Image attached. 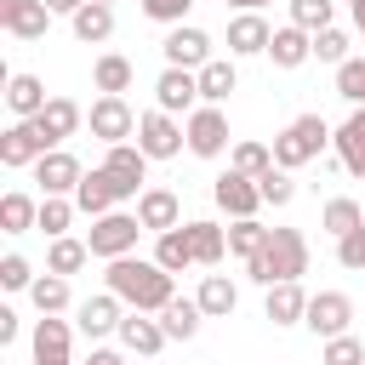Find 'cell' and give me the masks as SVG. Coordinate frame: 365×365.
Instances as JSON below:
<instances>
[{"mask_svg":"<svg viewBox=\"0 0 365 365\" xmlns=\"http://www.w3.org/2000/svg\"><path fill=\"white\" fill-rule=\"evenodd\" d=\"M108 291H114L125 308H137V314H165V302L177 297V291H171V274H165L160 262H143V257L108 262Z\"/></svg>","mask_w":365,"mask_h":365,"instance_id":"cell-1","label":"cell"},{"mask_svg":"<svg viewBox=\"0 0 365 365\" xmlns=\"http://www.w3.org/2000/svg\"><path fill=\"white\" fill-rule=\"evenodd\" d=\"M245 274H251L257 285H285V279H302V274H308V240H302L297 228H274V234H268V245L245 262Z\"/></svg>","mask_w":365,"mask_h":365,"instance_id":"cell-2","label":"cell"},{"mask_svg":"<svg viewBox=\"0 0 365 365\" xmlns=\"http://www.w3.org/2000/svg\"><path fill=\"white\" fill-rule=\"evenodd\" d=\"M325 143H331V125H325L319 114H297V120L274 137V165H279V171H297V165L319 160Z\"/></svg>","mask_w":365,"mask_h":365,"instance_id":"cell-3","label":"cell"},{"mask_svg":"<svg viewBox=\"0 0 365 365\" xmlns=\"http://www.w3.org/2000/svg\"><path fill=\"white\" fill-rule=\"evenodd\" d=\"M137 234H143V222H137L131 211H108V217H91L86 245H91V257L120 262V257H131V251H137Z\"/></svg>","mask_w":365,"mask_h":365,"instance_id":"cell-4","label":"cell"},{"mask_svg":"<svg viewBox=\"0 0 365 365\" xmlns=\"http://www.w3.org/2000/svg\"><path fill=\"white\" fill-rule=\"evenodd\" d=\"M137 120H143V114H131V103H125V97H97V103H91V114H86L91 137H97V143H108V148H114V143H125V137H137Z\"/></svg>","mask_w":365,"mask_h":365,"instance_id":"cell-5","label":"cell"},{"mask_svg":"<svg viewBox=\"0 0 365 365\" xmlns=\"http://www.w3.org/2000/svg\"><path fill=\"white\" fill-rule=\"evenodd\" d=\"M182 143H188V131H182L165 108H148V114L137 120V148H143L148 160H171V154H182Z\"/></svg>","mask_w":365,"mask_h":365,"instance_id":"cell-6","label":"cell"},{"mask_svg":"<svg viewBox=\"0 0 365 365\" xmlns=\"http://www.w3.org/2000/svg\"><path fill=\"white\" fill-rule=\"evenodd\" d=\"M160 51H165V68H205L211 63V34L205 29H194V23H177L165 40H160Z\"/></svg>","mask_w":365,"mask_h":365,"instance_id":"cell-7","label":"cell"},{"mask_svg":"<svg viewBox=\"0 0 365 365\" xmlns=\"http://www.w3.org/2000/svg\"><path fill=\"white\" fill-rule=\"evenodd\" d=\"M46 154H51V143L40 137V125H34V120H17V125H6V131H0V165H11V171L40 165Z\"/></svg>","mask_w":365,"mask_h":365,"instance_id":"cell-8","label":"cell"},{"mask_svg":"<svg viewBox=\"0 0 365 365\" xmlns=\"http://www.w3.org/2000/svg\"><path fill=\"white\" fill-rule=\"evenodd\" d=\"M131 194H137V188H125L108 165H97V171H86V182L74 188V205L91 211V217H108V211H114L120 200H131Z\"/></svg>","mask_w":365,"mask_h":365,"instance_id":"cell-9","label":"cell"},{"mask_svg":"<svg viewBox=\"0 0 365 365\" xmlns=\"http://www.w3.org/2000/svg\"><path fill=\"white\" fill-rule=\"evenodd\" d=\"M182 131H188V148H194L200 160H217V154L228 148V114H222V108H211V103H205V108H194Z\"/></svg>","mask_w":365,"mask_h":365,"instance_id":"cell-10","label":"cell"},{"mask_svg":"<svg viewBox=\"0 0 365 365\" xmlns=\"http://www.w3.org/2000/svg\"><path fill=\"white\" fill-rule=\"evenodd\" d=\"M348 319H354V302H348L342 291L308 297V319H302V325H308L314 336H325V342H331V336H348Z\"/></svg>","mask_w":365,"mask_h":365,"instance_id":"cell-11","label":"cell"},{"mask_svg":"<svg viewBox=\"0 0 365 365\" xmlns=\"http://www.w3.org/2000/svg\"><path fill=\"white\" fill-rule=\"evenodd\" d=\"M34 182H40L51 200H63V194H74V188L86 182V171H80V160H74L68 148H51V154L34 165Z\"/></svg>","mask_w":365,"mask_h":365,"instance_id":"cell-12","label":"cell"},{"mask_svg":"<svg viewBox=\"0 0 365 365\" xmlns=\"http://www.w3.org/2000/svg\"><path fill=\"white\" fill-rule=\"evenodd\" d=\"M211 194H217V205H222L234 222H240V217H257V205H262V188H257V177H240L234 165L217 177V188H211Z\"/></svg>","mask_w":365,"mask_h":365,"instance_id":"cell-13","label":"cell"},{"mask_svg":"<svg viewBox=\"0 0 365 365\" xmlns=\"http://www.w3.org/2000/svg\"><path fill=\"white\" fill-rule=\"evenodd\" d=\"M137 222L148 234H171V228H182V200L171 188H143L137 194Z\"/></svg>","mask_w":365,"mask_h":365,"instance_id":"cell-14","label":"cell"},{"mask_svg":"<svg viewBox=\"0 0 365 365\" xmlns=\"http://www.w3.org/2000/svg\"><path fill=\"white\" fill-rule=\"evenodd\" d=\"M51 23V6L46 0H0V29L17 34V40H40Z\"/></svg>","mask_w":365,"mask_h":365,"instance_id":"cell-15","label":"cell"},{"mask_svg":"<svg viewBox=\"0 0 365 365\" xmlns=\"http://www.w3.org/2000/svg\"><path fill=\"white\" fill-rule=\"evenodd\" d=\"M194 97H200V74H194V68H165V74L154 80V103H160L165 114H188Z\"/></svg>","mask_w":365,"mask_h":365,"instance_id":"cell-16","label":"cell"},{"mask_svg":"<svg viewBox=\"0 0 365 365\" xmlns=\"http://www.w3.org/2000/svg\"><path fill=\"white\" fill-rule=\"evenodd\" d=\"M80 120H86V108H80L74 97H51V103L40 108V120H34V125H40V137H46L51 148H63V137H74V131H80Z\"/></svg>","mask_w":365,"mask_h":365,"instance_id":"cell-17","label":"cell"},{"mask_svg":"<svg viewBox=\"0 0 365 365\" xmlns=\"http://www.w3.org/2000/svg\"><path fill=\"white\" fill-rule=\"evenodd\" d=\"M268 57H274V68H302V63L314 57V34H308V29H297V23H285V29H274Z\"/></svg>","mask_w":365,"mask_h":365,"instance_id":"cell-18","label":"cell"},{"mask_svg":"<svg viewBox=\"0 0 365 365\" xmlns=\"http://www.w3.org/2000/svg\"><path fill=\"white\" fill-rule=\"evenodd\" d=\"M262 314H268L274 325H302V319H308V291H302L297 279H285V285H268V302H262Z\"/></svg>","mask_w":365,"mask_h":365,"instance_id":"cell-19","label":"cell"},{"mask_svg":"<svg viewBox=\"0 0 365 365\" xmlns=\"http://www.w3.org/2000/svg\"><path fill=\"white\" fill-rule=\"evenodd\" d=\"M120 342H125L131 354H143V359H154V354H160V348H165L171 336H165V325H154L148 314H137V308H131V314L120 319Z\"/></svg>","mask_w":365,"mask_h":365,"instance_id":"cell-20","label":"cell"},{"mask_svg":"<svg viewBox=\"0 0 365 365\" xmlns=\"http://www.w3.org/2000/svg\"><path fill=\"white\" fill-rule=\"evenodd\" d=\"M268 40H274V29H268L257 11H240V17L228 23V51H234V57H257V51H268Z\"/></svg>","mask_w":365,"mask_h":365,"instance_id":"cell-21","label":"cell"},{"mask_svg":"<svg viewBox=\"0 0 365 365\" xmlns=\"http://www.w3.org/2000/svg\"><path fill=\"white\" fill-rule=\"evenodd\" d=\"M331 143H336V160H342V171L365 177V108H354V114L342 120V131H336Z\"/></svg>","mask_w":365,"mask_h":365,"instance_id":"cell-22","label":"cell"},{"mask_svg":"<svg viewBox=\"0 0 365 365\" xmlns=\"http://www.w3.org/2000/svg\"><path fill=\"white\" fill-rule=\"evenodd\" d=\"M46 103H51V97H46V86H40L34 74H11V80H6V108H11L17 120H40Z\"/></svg>","mask_w":365,"mask_h":365,"instance_id":"cell-23","label":"cell"},{"mask_svg":"<svg viewBox=\"0 0 365 365\" xmlns=\"http://www.w3.org/2000/svg\"><path fill=\"white\" fill-rule=\"evenodd\" d=\"M120 319H125V314H120V297H114V291L80 302V331H86V336H108V331H120Z\"/></svg>","mask_w":365,"mask_h":365,"instance_id":"cell-24","label":"cell"},{"mask_svg":"<svg viewBox=\"0 0 365 365\" xmlns=\"http://www.w3.org/2000/svg\"><path fill=\"white\" fill-rule=\"evenodd\" d=\"M68 359V325L57 314H40L34 325V365H63Z\"/></svg>","mask_w":365,"mask_h":365,"instance_id":"cell-25","label":"cell"},{"mask_svg":"<svg viewBox=\"0 0 365 365\" xmlns=\"http://www.w3.org/2000/svg\"><path fill=\"white\" fill-rule=\"evenodd\" d=\"M194 302H200V314H205V319H228V314L240 308V291L228 285V274H205Z\"/></svg>","mask_w":365,"mask_h":365,"instance_id":"cell-26","label":"cell"},{"mask_svg":"<svg viewBox=\"0 0 365 365\" xmlns=\"http://www.w3.org/2000/svg\"><path fill=\"white\" fill-rule=\"evenodd\" d=\"M103 165H108V171H114L125 188H143V182H148V154H143L137 143H114Z\"/></svg>","mask_w":365,"mask_h":365,"instance_id":"cell-27","label":"cell"},{"mask_svg":"<svg viewBox=\"0 0 365 365\" xmlns=\"http://www.w3.org/2000/svg\"><path fill=\"white\" fill-rule=\"evenodd\" d=\"M114 34V6H97V0H86L80 11H74V40H86V46H103Z\"/></svg>","mask_w":365,"mask_h":365,"instance_id":"cell-28","label":"cell"},{"mask_svg":"<svg viewBox=\"0 0 365 365\" xmlns=\"http://www.w3.org/2000/svg\"><path fill=\"white\" fill-rule=\"evenodd\" d=\"M131 57H120V51H103L97 57V68H91V80H97V91L103 97H120V91H131Z\"/></svg>","mask_w":365,"mask_h":365,"instance_id":"cell-29","label":"cell"},{"mask_svg":"<svg viewBox=\"0 0 365 365\" xmlns=\"http://www.w3.org/2000/svg\"><path fill=\"white\" fill-rule=\"evenodd\" d=\"M200 319H205V314H200V302H194V297H171V302H165V314H160V325H165V336H171V342H188V336L200 331Z\"/></svg>","mask_w":365,"mask_h":365,"instance_id":"cell-30","label":"cell"},{"mask_svg":"<svg viewBox=\"0 0 365 365\" xmlns=\"http://www.w3.org/2000/svg\"><path fill=\"white\" fill-rule=\"evenodd\" d=\"M240 86V74H234V63L228 57H211L205 68H200V97L217 108V103H228V91Z\"/></svg>","mask_w":365,"mask_h":365,"instance_id":"cell-31","label":"cell"},{"mask_svg":"<svg viewBox=\"0 0 365 365\" xmlns=\"http://www.w3.org/2000/svg\"><path fill=\"white\" fill-rule=\"evenodd\" d=\"M188 228V245H194V262H222V251H228V228H217V222H182Z\"/></svg>","mask_w":365,"mask_h":365,"instance_id":"cell-32","label":"cell"},{"mask_svg":"<svg viewBox=\"0 0 365 365\" xmlns=\"http://www.w3.org/2000/svg\"><path fill=\"white\" fill-rule=\"evenodd\" d=\"M154 262L165 274H182L194 262V245H188V228H171V234H154Z\"/></svg>","mask_w":365,"mask_h":365,"instance_id":"cell-33","label":"cell"},{"mask_svg":"<svg viewBox=\"0 0 365 365\" xmlns=\"http://www.w3.org/2000/svg\"><path fill=\"white\" fill-rule=\"evenodd\" d=\"M86 257H91V245L63 234V240H51V251H46V274H63V279H68V274L86 268Z\"/></svg>","mask_w":365,"mask_h":365,"instance_id":"cell-34","label":"cell"},{"mask_svg":"<svg viewBox=\"0 0 365 365\" xmlns=\"http://www.w3.org/2000/svg\"><path fill=\"white\" fill-rule=\"evenodd\" d=\"M319 222H325V234H354L359 222H365V211H359V200H348V194H336V200H325V211H319Z\"/></svg>","mask_w":365,"mask_h":365,"instance_id":"cell-35","label":"cell"},{"mask_svg":"<svg viewBox=\"0 0 365 365\" xmlns=\"http://www.w3.org/2000/svg\"><path fill=\"white\" fill-rule=\"evenodd\" d=\"M0 228H6V234L40 228V205H34L29 194H6V200H0Z\"/></svg>","mask_w":365,"mask_h":365,"instance_id":"cell-36","label":"cell"},{"mask_svg":"<svg viewBox=\"0 0 365 365\" xmlns=\"http://www.w3.org/2000/svg\"><path fill=\"white\" fill-rule=\"evenodd\" d=\"M268 234H274V228H262V222H257V217H240V222H234V228H228V251H234V257H245V262H251V257H257V251H262V245H268Z\"/></svg>","mask_w":365,"mask_h":365,"instance_id":"cell-37","label":"cell"},{"mask_svg":"<svg viewBox=\"0 0 365 365\" xmlns=\"http://www.w3.org/2000/svg\"><path fill=\"white\" fill-rule=\"evenodd\" d=\"M29 297H34L40 314H63V308H68V279H63V274H40V279L29 285Z\"/></svg>","mask_w":365,"mask_h":365,"instance_id":"cell-38","label":"cell"},{"mask_svg":"<svg viewBox=\"0 0 365 365\" xmlns=\"http://www.w3.org/2000/svg\"><path fill=\"white\" fill-rule=\"evenodd\" d=\"M336 97L354 103V108H365V57H348L336 68Z\"/></svg>","mask_w":365,"mask_h":365,"instance_id":"cell-39","label":"cell"},{"mask_svg":"<svg viewBox=\"0 0 365 365\" xmlns=\"http://www.w3.org/2000/svg\"><path fill=\"white\" fill-rule=\"evenodd\" d=\"M234 171H240V177L274 171V148H262V143H234Z\"/></svg>","mask_w":365,"mask_h":365,"instance_id":"cell-40","label":"cell"},{"mask_svg":"<svg viewBox=\"0 0 365 365\" xmlns=\"http://www.w3.org/2000/svg\"><path fill=\"white\" fill-rule=\"evenodd\" d=\"M291 23L308 29V34L331 29V0H291Z\"/></svg>","mask_w":365,"mask_h":365,"instance_id":"cell-41","label":"cell"},{"mask_svg":"<svg viewBox=\"0 0 365 365\" xmlns=\"http://www.w3.org/2000/svg\"><path fill=\"white\" fill-rule=\"evenodd\" d=\"M257 188H262V205H291V194H297V182H291V171H262L257 177Z\"/></svg>","mask_w":365,"mask_h":365,"instance_id":"cell-42","label":"cell"},{"mask_svg":"<svg viewBox=\"0 0 365 365\" xmlns=\"http://www.w3.org/2000/svg\"><path fill=\"white\" fill-rule=\"evenodd\" d=\"M68 222H74V205H68V200H51V194H46V200H40V228H46L51 240H63V234H68Z\"/></svg>","mask_w":365,"mask_h":365,"instance_id":"cell-43","label":"cell"},{"mask_svg":"<svg viewBox=\"0 0 365 365\" xmlns=\"http://www.w3.org/2000/svg\"><path fill=\"white\" fill-rule=\"evenodd\" d=\"M319 365H365V342L359 336H331L325 354H319Z\"/></svg>","mask_w":365,"mask_h":365,"instance_id":"cell-44","label":"cell"},{"mask_svg":"<svg viewBox=\"0 0 365 365\" xmlns=\"http://www.w3.org/2000/svg\"><path fill=\"white\" fill-rule=\"evenodd\" d=\"M314 57L342 68V63H348V34H342V29H319V34H314Z\"/></svg>","mask_w":365,"mask_h":365,"instance_id":"cell-45","label":"cell"},{"mask_svg":"<svg viewBox=\"0 0 365 365\" xmlns=\"http://www.w3.org/2000/svg\"><path fill=\"white\" fill-rule=\"evenodd\" d=\"M0 285H6V291H29V285H34V274H29V262H23L17 251L0 257Z\"/></svg>","mask_w":365,"mask_h":365,"instance_id":"cell-46","label":"cell"},{"mask_svg":"<svg viewBox=\"0 0 365 365\" xmlns=\"http://www.w3.org/2000/svg\"><path fill=\"white\" fill-rule=\"evenodd\" d=\"M336 262H342V268H365V222L336 240Z\"/></svg>","mask_w":365,"mask_h":365,"instance_id":"cell-47","label":"cell"},{"mask_svg":"<svg viewBox=\"0 0 365 365\" xmlns=\"http://www.w3.org/2000/svg\"><path fill=\"white\" fill-rule=\"evenodd\" d=\"M188 6H194V0H143V17H154V23H171V29H177V23L188 17Z\"/></svg>","mask_w":365,"mask_h":365,"instance_id":"cell-48","label":"cell"},{"mask_svg":"<svg viewBox=\"0 0 365 365\" xmlns=\"http://www.w3.org/2000/svg\"><path fill=\"white\" fill-rule=\"evenodd\" d=\"M6 342H17V314H11V308H0V348H6Z\"/></svg>","mask_w":365,"mask_h":365,"instance_id":"cell-49","label":"cell"},{"mask_svg":"<svg viewBox=\"0 0 365 365\" xmlns=\"http://www.w3.org/2000/svg\"><path fill=\"white\" fill-rule=\"evenodd\" d=\"M86 365H125V359H120L114 348H91V359H86Z\"/></svg>","mask_w":365,"mask_h":365,"instance_id":"cell-50","label":"cell"},{"mask_svg":"<svg viewBox=\"0 0 365 365\" xmlns=\"http://www.w3.org/2000/svg\"><path fill=\"white\" fill-rule=\"evenodd\" d=\"M46 6H51V11H68V17H74V11L86 6V0H46Z\"/></svg>","mask_w":365,"mask_h":365,"instance_id":"cell-51","label":"cell"},{"mask_svg":"<svg viewBox=\"0 0 365 365\" xmlns=\"http://www.w3.org/2000/svg\"><path fill=\"white\" fill-rule=\"evenodd\" d=\"M348 11H354V23H365V0H348Z\"/></svg>","mask_w":365,"mask_h":365,"instance_id":"cell-52","label":"cell"},{"mask_svg":"<svg viewBox=\"0 0 365 365\" xmlns=\"http://www.w3.org/2000/svg\"><path fill=\"white\" fill-rule=\"evenodd\" d=\"M228 6H240V11H257V6H268V0H228Z\"/></svg>","mask_w":365,"mask_h":365,"instance_id":"cell-53","label":"cell"},{"mask_svg":"<svg viewBox=\"0 0 365 365\" xmlns=\"http://www.w3.org/2000/svg\"><path fill=\"white\" fill-rule=\"evenodd\" d=\"M97 6H108V0H97Z\"/></svg>","mask_w":365,"mask_h":365,"instance_id":"cell-54","label":"cell"},{"mask_svg":"<svg viewBox=\"0 0 365 365\" xmlns=\"http://www.w3.org/2000/svg\"><path fill=\"white\" fill-rule=\"evenodd\" d=\"M359 34H365V23H359Z\"/></svg>","mask_w":365,"mask_h":365,"instance_id":"cell-55","label":"cell"},{"mask_svg":"<svg viewBox=\"0 0 365 365\" xmlns=\"http://www.w3.org/2000/svg\"><path fill=\"white\" fill-rule=\"evenodd\" d=\"M63 365H74V359H63Z\"/></svg>","mask_w":365,"mask_h":365,"instance_id":"cell-56","label":"cell"}]
</instances>
